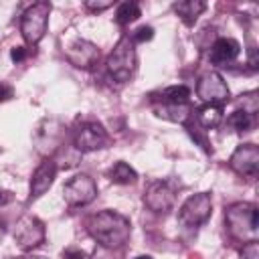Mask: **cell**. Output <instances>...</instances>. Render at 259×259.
Returning a JSON list of instances; mask_svg holds the SVG:
<instances>
[{
	"instance_id": "9a60e30c",
	"label": "cell",
	"mask_w": 259,
	"mask_h": 259,
	"mask_svg": "<svg viewBox=\"0 0 259 259\" xmlns=\"http://www.w3.org/2000/svg\"><path fill=\"white\" fill-rule=\"evenodd\" d=\"M241 53V45L239 40L231 38V36H221L212 42L210 47V53H208V59L210 63L214 65H227V63H233Z\"/></svg>"
},
{
	"instance_id": "2e32d148",
	"label": "cell",
	"mask_w": 259,
	"mask_h": 259,
	"mask_svg": "<svg viewBox=\"0 0 259 259\" xmlns=\"http://www.w3.org/2000/svg\"><path fill=\"white\" fill-rule=\"evenodd\" d=\"M154 113L172 123H186L192 115V107L188 103H162L154 107Z\"/></svg>"
},
{
	"instance_id": "5bb4252c",
	"label": "cell",
	"mask_w": 259,
	"mask_h": 259,
	"mask_svg": "<svg viewBox=\"0 0 259 259\" xmlns=\"http://www.w3.org/2000/svg\"><path fill=\"white\" fill-rule=\"evenodd\" d=\"M36 148L42 154H51L61 146L63 140V127L59 125V121L55 119H45L38 127H36Z\"/></svg>"
},
{
	"instance_id": "5b68a950",
	"label": "cell",
	"mask_w": 259,
	"mask_h": 259,
	"mask_svg": "<svg viewBox=\"0 0 259 259\" xmlns=\"http://www.w3.org/2000/svg\"><path fill=\"white\" fill-rule=\"evenodd\" d=\"M49 14H51V4L49 2H34L32 6H28L20 18V32L24 42L28 45H36L49 26Z\"/></svg>"
},
{
	"instance_id": "ac0fdd59",
	"label": "cell",
	"mask_w": 259,
	"mask_h": 259,
	"mask_svg": "<svg viewBox=\"0 0 259 259\" xmlns=\"http://www.w3.org/2000/svg\"><path fill=\"white\" fill-rule=\"evenodd\" d=\"M196 113V123L204 130H212L223 121V107L221 105H202Z\"/></svg>"
},
{
	"instance_id": "4dcf8cb0",
	"label": "cell",
	"mask_w": 259,
	"mask_h": 259,
	"mask_svg": "<svg viewBox=\"0 0 259 259\" xmlns=\"http://www.w3.org/2000/svg\"><path fill=\"white\" fill-rule=\"evenodd\" d=\"M257 65H259V61H257V51L251 49V51H249V67H251V69H257Z\"/></svg>"
},
{
	"instance_id": "d4e9b609",
	"label": "cell",
	"mask_w": 259,
	"mask_h": 259,
	"mask_svg": "<svg viewBox=\"0 0 259 259\" xmlns=\"http://www.w3.org/2000/svg\"><path fill=\"white\" fill-rule=\"evenodd\" d=\"M241 257L243 259H259V245H257V241L255 243H245L243 251H241Z\"/></svg>"
},
{
	"instance_id": "7c38bea8",
	"label": "cell",
	"mask_w": 259,
	"mask_h": 259,
	"mask_svg": "<svg viewBox=\"0 0 259 259\" xmlns=\"http://www.w3.org/2000/svg\"><path fill=\"white\" fill-rule=\"evenodd\" d=\"M65 55H67V61L77 69H91L99 61V47L93 45L91 40L77 38L73 45L67 47Z\"/></svg>"
},
{
	"instance_id": "52a82bcc",
	"label": "cell",
	"mask_w": 259,
	"mask_h": 259,
	"mask_svg": "<svg viewBox=\"0 0 259 259\" xmlns=\"http://www.w3.org/2000/svg\"><path fill=\"white\" fill-rule=\"evenodd\" d=\"M196 95L200 97V101H204V105H223L231 97L223 75L217 71H208L198 79Z\"/></svg>"
},
{
	"instance_id": "ba28073f",
	"label": "cell",
	"mask_w": 259,
	"mask_h": 259,
	"mask_svg": "<svg viewBox=\"0 0 259 259\" xmlns=\"http://www.w3.org/2000/svg\"><path fill=\"white\" fill-rule=\"evenodd\" d=\"M97 196V184L87 174H77L63 186V198L69 206H85Z\"/></svg>"
},
{
	"instance_id": "8992f818",
	"label": "cell",
	"mask_w": 259,
	"mask_h": 259,
	"mask_svg": "<svg viewBox=\"0 0 259 259\" xmlns=\"http://www.w3.org/2000/svg\"><path fill=\"white\" fill-rule=\"evenodd\" d=\"M210 212H212L210 194L198 192L184 200V204L180 206V212H178V221L184 227H200L210 219Z\"/></svg>"
},
{
	"instance_id": "7402d4cb",
	"label": "cell",
	"mask_w": 259,
	"mask_h": 259,
	"mask_svg": "<svg viewBox=\"0 0 259 259\" xmlns=\"http://www.w3.org/2000/svg\"><path fill=\"white\" fill-rule=\"evenodd\" d=\"M190 97V89L186 85H170L162 91L164 103H186Z\"/></svg>"
},
{
	"instance_id": "3957f363",
	"label": "cell",
	"mask_w": 259,
	"mask_h": 259,
	"mask_svg": "<svg viewBox=\"0 0 259 259\" xmlns=\"http://www.w3.org/2000/svg\"><path fill=\"white\" fill-rule=\"evenodd\" d=\"M107 73L111 79L123 83L130 81L136 67H138V57H136V49H134V40L130 36H121L117 40V45L113 47V51L107 57Z\"/></svg>"
},
{
	"instance_id": "83f0119b",
	"label": "cell",
	"mask_w": 259,
	"mask_h": 259,
	"mask_svg": "<svg viewBox=\"0 0 259 259\" xmlns=\"http://www.w3.org/2000/svg\"><path fill=\"white\" fill-rule=\"evenodd\" d=\"M12 95H14V89H12V85H8V83L0 81V101H8Z\"/></svg>"
},
{
	"instance_id": "277c9868",
	"label": "cell",
	"mask_w": 259,
	"mask_h": 259,
	"mask_svg": "<svg viewBox=\"0 0 259 259\" xmlns=\"http://www.w3.org/2000/svg\"><path fill=\"white\" fill-rule=\"evenodd\" d=\"M109 144V136L105 127L95 119H81L73 127V146L81 154L103 150Z\"/></svg>"
},
{
	"instance_id": "9c48e42d",
	"label": "cell",
	"mask_w": 259,
	"mask_h": 259,
	"mask_svg": "<svg viewBox=\"0 0 259 259\" xmlns=\"http://www.w3.org/2000/svg\"><path fill=\"white\" fill-rule=\"evenodd\" d=\"M176 202V190L168 180H154L148 184L144 204L152 212H168Z\"/></svg>"
},
{
	"instance_id": "4316f807",
	"label": "cell",
	"mask_w": 259,
	"mask_h": 259,
	"mask_svg": "<svg viewBox=\"0 0 259 259\" xmlns=\"http://www.w3.org/2000/svg\"><path fill=\"white\" fill-rule=\"evenodd\" d=\"M10 59H12L14 63H22V61L26 59V49H24V47H14V49L10 51Z\"/></svg>"
},
{
	"instance_id": "f1b7e54d",
	"label": "cell",
	"mask_w": 259,
	"mask_h": 259,
	"mask_svg": "<svg viewBox=\"0 0 259 259\" xmlns=\"http://www.w3.org/2000/svg\"><path fill=\"white\" fill-rule=\"evenodd\" d=\"M63 259H89V257H87V253L81 251V249H67V251L63 253Z\"/></svg>"
},
{
	"instance_id": "ffe728a7",
	"label": "cell",
	"mask_w": 259,
	"mask_h": 259,
	"mask_svg": "<svg viewBox=\"0 0 259 259\" xmlns=\"http://www.w3.org/2000/svg\"><path fill=\"white\" fill-rule=\"evenodd\" d=\"M142 16V10L136 2H123L117 6L115 10V22L119 26H125V24H132L134 20H138Z\"/></svg>"
},
{
	"instance_id": "e0dca14e",
	"label": "cell",
	"mask_w": 259,
	"mask_h": 259,
	"mask_svg": "<svg viewBox=\"0 0 259 259\" xmlns=\"http://www.w3.org/2000/svg\"><path fill=\"white\" fill-rule=\"evenodd\" d=\"M172 8L186 26H192L196 22V18L206 10V4L200 0H182V2H174Z\"/></svg>"
},
{
	"instance_id": "7a4b0ae2",
	"label": "cell",
	"mask_w": 259,
	"mask_h": 259,
	"mask_svg": "<svg viewBox=\"0 0 259 259\" xmlns=\"http://www.w3.org/2000/svg\"><path fill=\"white\" fill-rule=\"evenodd\" d=\"M225 223L229 233L245 243H255L259 237V210L249 202H235L225 210Z\"/></svg>"
},
{
	"instance_id": "484cf974",
	"label": "cell",
	"mask_w": 259,
	"mask_h": 259,
	"mask_svg": "<svg viewBox=\"0 0 259 259\" xmlns=\"http://www.w3.org/2000/svg\"><path fill=\"white\" fill-rule=\"evenodd\" d=\"M111 6V0H87L85 2V8L91 10V12H101V10H107Z\"/></svg>"
},
{
	"instance_id": "cb8c5ba5",
	"label": "cell",
	"mask_w": 259,
	"mask_h": 259,
	"mask_svg": "<svg viewBox=\"0 0 259 259\" xmlns=\"http://www.w3.org/2000/svg\"><path fill=\"white\" fill-rule=\"evenodd\" d=\"M152 36H154V28L152 26H140L132 34V40L134 42H146V40H152Z\"/></svg>"
},
{
	"instance_id": "d6986e66",
	"label": "cell",
	"mask_w": 259,
	"mask_h": 259,
	"mask_svg": "<svg viewBox=\"0 0 259 259\" xmlns=\"http://www.w3.org/2000/svg\"><path fill=\"white\" fill-rule=\"evenodd\" d=\"M136 178H138V172L127 162H115L109 170V180L113 184H121V186L132 184V182H136Z\"/></svg>"
},
{
	"instance_id": "30bf717a",
	"label": "cell",
	"mask_w": 259,
	"mask_h": 259,
	"mask_svg": "<svg viewBox=\"0 0 259 259\" xmlns=\"http://www.w3.org/2000/svg\"><path fill=\"white\" fill-rule=\"evenodd\" d=\"M45 225L42 221H38L36 217H22L16 227H14V241L18 243L20 249L30 251L34 247H38L45 241Z\"/></svg>"
},
{
	"instance_id": "603a6c76",
	"label": "cell",
	"mask_w": 259,
	"mask_h": 259,
	"mask_svg": "<svg viewBox=\"0 0 259 259\" xmlns=\"http://www.w3.org/2000/svg\"><path fill=\"white\" fill-rule=\"evenodd\" d=\"M241 111H247L251 115L257 113L259 109V97H257V91H249V93H243L241 95Z\"/></svg>"
},
{
	"instance_id": "4fadbf2b",
	"label": "cell",
	"mask_w": 259,
	"mask_h": 259,
	"mask_svg": "<svg viewBox=\"0 0 259 259\" xmlns=\"http://www.w3.org/2000/svg\"><path fill=\"white\" fill-rule=\"evenodd\" d=\"M55 176H57V164L53 158H45L36 170L32 172V178H30V194H28V200H36L40 198L55 182Z\"/></svg>"
},
{
	"instance_id": "8fae6325",
	"label": "cell",
	"mask_w": 259,
	"mask_h": 259,
	"mask_svg": "<svg viewBox=\"0 0 259 259\" xmlns=\"http://www.w3.org/2000/svg\"><path fill=\"white\" fill-rule=\"evenodd\" d=\"M229 166L239 176H255L259 172V148L255 144H241L229 158Z\"/></svg>"
},
{
	"instance_id": "6da1fadb",
	"label": "cell",
	"mask_w": 259,
	"mask_h": 259,
	"mask_svg": "<svg viewBox=\"0 0 259 259\" xmlns=\"http://www.w3.org/2000/svg\"><path fill=\"white\" fill-rule=\"evenodd\" d=\"M87 231L101 247L117 249L130 239L132 225L123 214L115 210H101L89 219Z\"/></svg>"
},
{
	"instance_id": "1f68e13d",
	"label": "cell",
	"mask_w": 259,
	"mask_h": 259,
	"mask_svg": "<svg viewBox=\"0 0 259 259\" xmlns=\"http://www.w3.org/2000/svg\"><path fill=\"white\" fill-rule=\"evenodd\" d=\"M4 235H6V221L0 219V241L4 239Z\"/></svg>"
},
{
	"instance_id": "d6a6232c",
	"label": "cell",
	"mask_w": 259,
	"mask_h": 259,
	"mask_svg": "<svg viewBox=\"0 0 259 259\" xmlns=\"http://www.w3.org/2000/svg\"><path fill=\"white\" fill-rule=\"evenodd\" d=\"M134 259H152L150 255H138V257H134Z\"/></svg>"
},
{
	"instance_id": "f546056e",
	"label": "cell",
	"mask_w": 259,
	"mask_h": 259,
	"mask_svg": "<svg viewBox=\"0 0 259 259\" xmlns=\"http://www.w3.org/2000/svg\"><path fill=\"white\" fill-rule=\"evenodd\" d=\"M14 200V194L10 190H0V206H6Z\"/></svg>"
},
{
	"instance_id": "44dd1931",
	"label": "cell",
	"mask_w": 259,
	"mask_h": 259,
	"mask_svg": "<svg viewBox=\"0 0 259 259\" xmlns=\"http://www.w3.org/2000/svg\"><path fill=\"white\" fill-rule=\"evenodd\" d=\"M255 123V115L247 113V111H241V109H235L231 115H229V125L235 130V132H249Z\"/></svg>"
}]
</instances>
